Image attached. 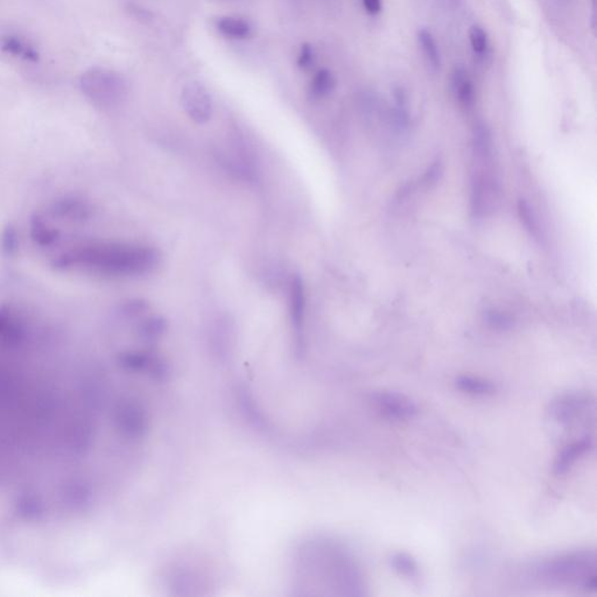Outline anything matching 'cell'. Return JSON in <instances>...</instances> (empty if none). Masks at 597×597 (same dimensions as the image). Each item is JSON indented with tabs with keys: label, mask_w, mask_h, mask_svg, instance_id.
<instances>
[{
	"label": "cell",
	"mask_w": 597,
	"mask_h": 597,
	"mask_svg": "<svg viewBox=\"0 0 597 597\" xmlns=\"http://www.w3.org/2000/svg\"><path fill=\"white\" fill-rule=\"evenodd\" d=\"M50 214L53 219L62 222L83 223L92 215L91 205L78 196H64L52 203Z\"/></svg>",
	"instance_id": "cell-8"
},
{
	"label": "cell",
	"mask_w": 597,
	"mask_h": 597,
	"mask_svg": "<svg viewBox=\"0 0 597 597\" xmlns=\"http://www.w3.org/2000/svg\"><path fill=\"white\" fill-rule=\"evenodd\" d=\"M469 38L471 48L475 53L482 55L487 52L488 50V36H487L485 29L478 27V26H473L470 29Z\"/></svg>",
	"instance_id": "cell-21"
},
{
	"label": "cell",
	"mask_w": 597,
	"mask_h": 597,
	"mask_svg": "<svg viewBox=\"0 0 597 597\" xmlns=\"http://www.w3.org/2000/svg\"><path fill=\"white\" fill-rule=\"evenodd\" d=\"M168 325L166 320L160 316L149 318L139 325V336L147 342H153L160 339L166 332Z\"/></svg>",
	"instance_id": "cell-18"
},
{
	"label": "cell",
	"mask_w": 597,
	"mask_h": 597,
	"mask_svg": "<svg viewBox=\"0 0 597 597\" xmlns=\"http://www.w3.org/2000/svg\"><path fill=\"white\" fill-rule=\"evenodd\" d=\"M290 311L292 325L295 332V346L297 356L304 353V313H306V292H304V281L300 276L292 277L290 283Z\"/></svg>",
	"instance_id": "cell-7"
},
{
	"label": "cell",
	"mask_w": 597,
	"mask_h": 597,
	"mask_svg": "<svg viewBox=\"0 0 597 597\" xmlns=\"http://www.w3.org/2000/svg\"><path fill=\"white\" fill-rule=\"evenodd\" d=\"M586 401L587 400L583 399L582 397L575 396V395H566L560 397L558 400H555L554 403L552 404L551 415L561 424H570L573 419H575L580 410L584 406Z\"/></svg>",
	"instance_id": "cell-10"
},
{
	"label": "cell",
	"mask_w": 597,
	"mask_h": 597,
	"mask_svg": "<svg viewBox=\"0 0 597 597\" xmlns=\"http://www.w3.org/2000/svg\"><path fill=\"white\" fill-rule=\"evenodd\" d=\"M445 8H456L459 5V0H438Z\"/></svg>",
	"instance_id": "cell-27"
},
{
	"label": "cell",
	"mask_w": 597,
	"mask_h": 597,
	"mask_svg": "<svg viewBox=\"0 0 597 597\" xmlns=\"http://www.w3.org/2000/svg\"><path fill=\"white\" fill-rule=\"evenodd\" d=\"M181 104L188 117L198 124H205L212 118V97L200 83L191 82L184 85L181 91Z\"/></svg>",
	"instance_id": "cell-6"
},
{
	"label": "cell",
	"mask_w": 597,
	"mask_h": 597,
	"mask_svg": "<svg viewBox=\"0 0 597 597\" xmlns=\"http://www.w3.org/2000/svg\"><path fill=\"white\" fill-rule=\"evenodd\" d=\"M518 212H519L520 219L523 221L526 230H529L531 235L538 239L539 238V229H538L537 222L534 219L530 207L523 200H520L519 203H518Z\"/></svg>",
	"instance_id": "cell-22"
},
{
	"label": "cell",
	"mask_w": 597,
	"mask_h": 597,
	"mask_svg": "<svg viewBox=\"0 0 597 597\" xmlns=\"http://www.w3.org/2000/svg\"><path fill=\"white\" fill-rule=\"evenodd\" d=\"M1 46H3V50L5 52H8V54H12V55L27 57L29 59H31V57L36 59V54L34 53V50L26 46L25 43H22V40L18 39V38L8 36L6 39L3 40Z\"/></svg>",
	"instance_id": "cell-20"
},
{
	"label": "cell",
	"mask_w": 597,
	"mask_h": 597,
	"mask_svg": "<svg viewBox=\"0 0 597 597\" xmlns=\"http://www.w3.org/2000/svg\"><path fill=\"white\" fill-rule=\"evenodd\" d=\"M384 415L396 420H405L417 414V406L407 397L396 392L376 393L372 397Z\"/></svg>",
	"instance_id": "cell-9"
},
{
	"label": "cell",
	"mask_w": 597,
	"mask_h": 597,
	"mask_svg": "<svg viewBox=\"0 0 597 597\" xmlns=\"http://www.w3.org/2000/svg\"><path fill=\"white\" fill-rule=\"evenodd\" d=\"M455 384L457 389L473 396H489L496 391V386L492 382L470 376H459Z\"/></svg>",
	"instance_id": "cell-15"
},
{
	"label": "cell",
	"mask_w": 597,
	"mask_h": 597,
	"mask_svg": "<svg viewBox=\"0 0 597 597\" xmlns=\"http://www.w3.org/2000/svg\"><path fill=\"white\" fill-rule=\"evenodd\" d=\"M146 308H147V304H146L145 301H130L128 304H124L123 313L135 316V315L140 314L142 311H146Z\"/></svg>",
	"instance_id": "cell-25"
},
{
	"label": "cell",
	"mask_w": 597,
	"mask_h": 597,
	"mask_svg": "<svg viewBox=\"0 0 597 597\" xmlns=\"http://www.w3.org/2000/svg\"><path fill=\"white\" fill-rule=\"evenodd\" d=\"M452 90L462 105L469 108L475 101V89L466 69L455 68L452 76Z\"/></svg>",
	"instance_id": "cell-13"
},
{
	"label": "cell",
	"mask_w": 597,
	"mask_h": 597,
	"mask_svg": "<svg viewBox=\"0 0 597 597\" xmlns=\"http://www.w3.org/2000/svg\"><path fill=\"white\" fill-rule=\"evenodd\" d=\"M159 263L154 249L124 243L78 245L61 253L54 266L67 272H85L106 277L142 276Z\"/></svg>",
	"instance_id": "cell-1"
},
{
	"label": "cell",
	"mask_w": 597,
	"mask_h": 597,
	"mask_svg": "<svg viewBox=\"0 0 597 597\" xmlns=\"http://www.w3.org/2000/svg\"><path fill=\"white\" fill-rule=\"evenodd\" d=\"M29 233L34 244L40 248H50L60 239V231L41 216H33L29 224Z\"/></svg>",
	"instance_id": "cell-11"
},
{
	"label": "cell",
	"mask_w": 597,
	"mask_h": 597,
	"mask_svg": "<svg viewBox=\"0 0 597 597\" xmlns=\"http://www.w3.org/2000/svg\"><path fill=\"white\" fill-rule=\"evenodd\" d=\"M595 553H573V554L563 555L560 558L554 559L551 561L546 562L544 567L541 568V574L548 580L561 581V582H569L573 580H581L583 588L586 583L591 577L596 576L595 574Z\"/></svg>",
	"instance_id": "cell-4"
},
{
	"label": "cell",
	"mask_w": 597,
	"mask_h": 597,
	"mask_svg": "<svg viewBox=\"0 0 597 597\" xmlns=\"http://www.w3.org/2000/svg\"><path fill=\"white\" fill-rule=\"evenodd\" d=\"M593 440L590 438H581L580 441L573 442L570 445H567L566 448L562 449L561 452L559 454L558 457L555 459L554 473L555 475H563L568 471L569 468L572 466L573 463L575 462L576 459H579L580 456L589 452L590 449L593 448Z\"/></svg>",
	"instance_id": "cell-12"
},
{
	"label": "cell",
	"mask_w": 597,
	"mask_h": 597,
	"mask_svg": "<svg viewBox=\"0 0 597 597\" xmlns=\"http://www.w3.org/2000/svg\"><path fill=\"white\" fill-rule=\"evenodd\" d=\"M113 426L121 438L137 441L149 429V417L142 404L133 399L118 401L112 411Z\"/></svg>",
	"instance_id": "cell-5"
},
{
	"label": "cell",
	"mask_w": 597,
	"mask_h": 597,
	"mask_svg": "<svg viewBox=\"0 0 597 597\" xmlns=\"http://www.w3.org/2000/svg\"><path fill=\"white\" fill-rule=\"evenodd\" d=\"M418 40H419V45L424 52L425 57L427 59L428 64H431V67L436 71L441 66V57H440V50H438L436 41L432 36V33L427 29H420L418 32Z\"/></svg>",
	"instance_id": "cell-17"
},
{
	"label": "cell",
	"mask_w": 597,
	"mask_h": 597,
	"mask_svg": "<svg viewBox=\"0 0 597 597\" xmlns=\"http://www.w3.org/2000/svg\"><path fill=\"white\" fill-rule=\"evenodd\" d=\"M335 88V78L330 71L322 69L315 74L311 83L309 94L315 99L325 98Z\"/></svg>",
	"instance_id": "cell-16"
},
{
	"label": "cell",
	"mask_w": 597,
	"mask_h": 597,
	"mask_svg": "<svg viewBox=\"0 0 597 597\" xmlns=\"http://www.w3.org/2000/svg\"><path fill=\"white\" fill-rule=\"evenodd\" d=\"M34 341V329L29 318L18 308L0 307V350L10 355L22 353Z\"/></svg>",
	"instance_id": "cell-3"
},
{
	"label": "cell",
	"mask_w": 597,
	"mask_h": 597,
	"mask_svg": "<svg viewBox=\"0 0 597 597\" xmlns=\"http://www.w3.org/2000/svg\"><path fill=\"white\" fill-rule=\"evenodd\" d=\"M391 565L396 572L408 579H417L419 576V567L411 555L407 553H396L391 557Z\"/></svg>",
	"instance_id": "cell-19"
},
{
	"label": "cell",
	"mask_w": 597,
	"mask_h": 597,
	"mask_svg": "<svg viewBox=\"0 0 597 597\" xmlns=\"http://www.w3.org/2000/svg\"><path fill=\"white\" fill-rule=\"evenodd\" d=\"M80 85L82 92L102 109H111L121 104L128 94L124 78L105 68H92L85 71Z\"/></svg>",
	"instance_id": "cell-2"
},
{
	"label": "cell",
	"mask_w": 597,
	"mask_h": 597,
	"mask_svg": "<svg viewBox=\"0 0 597 597\" xmlns=\"http://www.w3.org/2000/svg\"><path fill=\"white\" fill-rule=\"evenodd\" d=\"M487 321L489 325H492V328L499 329V330H508L513 327V320L509 315L499 313V311H492L487 313Z\"/></svg>",
	"instance_id": "cell-23"
},
{
	"label": "cell",
	"mask_w": 597,
	"mask_h": 597,
	"mask_svg": "<svg viewBox=\"0 0 597 597\" xmlns=\"http://www.w3.org/2000/svg\"><path fill=\"white\" fill-rule=\"evenodd\" d=\"M216 29L222 33L223 36L233 38V39H244L251 33V27L248 22L239 18L223 17L216 22Z\"/></svg>",
	"instance_id": "cell-14"
},
{
	"label": "cell",
	"mask_w": 597,
	"mask_h": 597,
	"mask_svg": "<svg viewBox=\"0 0 597 597\" xmlns=\"http://www.w3.org/2000/svg\"><path fill=\"white\" fill-rule=\"evenodd\" d=\"M365 11L370 15H378L382 11V0H363Z\"/></svg>",
	"instance_id": "cell-26"
},
{
	"label": "cell",
	"mask_w": 597,
	"mask_h": 597,
	"mask_svg": "<svg viewBox=\"0 0 597 597\" xmlns=\"http://www.w3.org/2000/svg\"><path fill=\"white\" fill-rule=\"evenodd\" d=\"M313 60H314V55H313V50H311V46L304 45L302 48H301L300 57H299L297 64H299V66L302 69H308V68L311 67V64H313Z\"/></svg>",
	"instance_id": "cell-24"
}]
</instances>
